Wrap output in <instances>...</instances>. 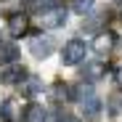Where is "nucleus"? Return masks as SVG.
Returning <instances> with one entry per match:
<instances>
[{"mask_svg":"<svg viewBox=\"0 0 122 122\" xmlns=\"http://www.w3.org/2000/svg\"><path fill=\"white\" fill-rule=\"evenodd\" d=\"M40 24H43L45 29L64 27V24H66V8H64V5H58V3L45 5V11H40Z\"/></svg>","mask_w":122,"mask_h":122,"instance_id":"obj_1","label":"nucleus"},{"mask_svg":"<svg viewBox=\"0 0 122 122\" xmlns=\"http://www.w3.org/2000/svg\"><path fill=\"white\" fill-rule=\"evenodd\" d=\"M85 53H88V45L82 43V40H69V43L64 45L61 61H64L66 66H74V64H80V61L85 58Z\"/></svg>","mask_w":122,"mask_h":122,"instance_id":"obj_2","label":"nucleus"},{"mask_svg":"<svg viewBox=\"0 0 122 122\" xmlns=\"http://www.w3.org/2000/svg\"><path fill=\"white\" fill-rule=\"evenodd\" d=\"M27 77V69L21 64H11L3 69V74H0V82H5V85H19L21 80Z\"/></svg>","mask_w":122,"mask_h":122,"instance_id":"obj_3","label":"nucleus"},{"mask_svg":"<svg viewBox=\"0 0 122 122\" xmlns=\"http://www.w3.org/2000/svg\"><path fill=\"white\" fill-rule=\"evenodd\" d=\"M29 51H32L35 58H48L53 53V40L51 37H35L29 43Z\"/></svg>","mask_w":122,"mask_h":122,"instance_id":"obj_4","label":"nucleus"},{"mask_svg":"<svg viewBox=\"0 0 122 122\" xmlns=\"http://www.w3.org/2000/svg\"><path fill=\"white\" fill-rule=\"evenodd\" d=\"M106 74V64L104 61H90V64L82 66V80H88V82H96V80H101Z\"/></svg>","mask_w":122,"mask_h":122,"instance_id":"obj_5","label":"nucleus"},{"mask_svg":"<svg viewBox=\"0 0 122 122\" xmlns=\"http://www.w3.org/2000/svg\"><path fill=\"white\" fill-rule=\"evenodd\" d=\"M27 29H29V19H27L24 13H13V16L8 19V32H11L13 37H21Z\"/></svg>","mask_w":122,"mask_h":122,"instance_id":"obj_6","label":"nucleus"},{"mask_svg":"<svg viewBox=\"0 0 122 122\" xmlns=\"http://www.w3.org/2000/svg\"><path fill=\"white\" fill-rule=\"evenodd\" d=\"M19 85H21V96H29V98L43 90V82H40V77H35V74H27Z\"/></svg>","mask_w":122,"mask_h":122,"instance_id":"obj_7","label":"nucleus"},{"mask_svg":"<svg viewBox=\"0 0 122 122\" xmlns=\"http://www.w3.org/2000/svg\"><path fill=\"white\" fill-rule=\"evenodd\" d=\"M114 35L112 32H101L98 37H96V43H93V48H96V53H109L112 48H114Z\"/></svg>","mask_w":122,"mask_h":122,"instance_id":"obj_8","label":"nucleus"},{"mask_svg":"<svg viewBox=\"0 0 122 122\" xmlns=\"http://www.w3.org/2000/svg\"><path fill=\"white\" fill-rule=\"evenodd\" d=\"M19 58V48L13 43H0V64H13Z\"/></svg>","mask_w":122,"mask_h":122,"instance_id":"obj_9","label":"nucleus"},{"mask_svg":"<svg viewBox=\"0 0 122 122\" xmlns=\"http://www.w3.org/2000/svg\"><path fill=\"white\" fill-rule=\"evenodd\" d=\"M80 104H82V112H85V117H98V112H101V101H98L93 93H90L88 98H82Z\"/></svg>","mask_w":122,"mask_h":122,"instance_id":"obj_10","label":"nucleus"},{"mask_svg":"<svg viewBox=\"0 0 122 122\" xmlns=\"http://www.w3.org/2000/svg\"><path fill=\"white\" fill-rule=\"evenodd\" d=\"M0 119L3 122H16V101L13 98L3 101V106H0Z\"/></svg>","mask_w":122,"mask_h":122,"instance_id":"obj_11","label":"nucleus"},{"mask_svg":"<svg viewBox=\"0 0 122 122\" xmlns=\"http://www.w3.org/2000/svg\"><path fill=\"white\" fill-rule=\"evenodd\" d=\"M43 119V106H37V104H29L24 109V119L21 122H40Z\"/></svg>","mask_w":122,"mask_h":122,"instance_id":"obj_12","label":"nucleus"},{"mask_svg":"<svg viewBox=\"0 0 122 122\" xmlns=\"http://www.w3.org/2000/svg\"><path fill=\"white\" fill-rule=\"evenodd\" d=\"M51 98H53V101H66V98H69V85L56 82V85L51 88Z\"/></svg>","mask_w":122,"mask_h":122,"instance_id":"obj_13","label":"nucleus"},{"mask_svg":"<svg viewBox=\"0 0 122 122\" xmlns=\"http://www.w3.org/2000/svg\"><path fill=\"white\" fill-rule=\"evenodd\" d=\"M90 8H93V0H72V11L74 13H82L85 16Z\"/></svg>","mask_w":122,"mask_h":122,"instance_id":"obj_14","label":"nucleus"},{"mask_svg":"<svg viewBox=\"0 0 122 122\" xmlns=\"http://www.w3.org/2000/svg\"><path fill=\"white\" fill-rule=\"evenodd\" d=\"M61 117L64 114H61L58 109H48V112H43V119L40 122H61Z\"/></svg>","mask_w":122,"mask_h":122,"instance_id":"obj_15","label":"nucleus"},{"mask_svg":"<svg viewBox=\"0 0 122 122\" xmlns=\"http://www.w3.org/2000/svg\"><path fill=\"white\" fill-rule=\"evenodd\" d=\"M114 82H117V88H122V66L114 69Z\"/></svg>","mask_w":122,"mask_h":122,"instance_id":"obj_16","label":"nucleus"},{"mask_svg":"<svg viewBox=\"0 0 122 122\" xmlns=\"http://www.w3.org/2000/svg\"><path fill=\"white\" fill-rule=\"evenodd\" d=\"M61 122H80L77 117H72V114H64V117H61Z\"/></svg>","mask_w":122,"mask_h":122,"instance_id":"obj_17","label":"nucleus"},{"mask_svg":"<svg viewBox=\"0 0 122 122\" xmlns=\"http://www.w3.org/2000/svg\"><path fill=\"white\" fill-rule=\"evenodd\" d=\"M117 3H122V0H117Z\"/></svg>","mask_w":122,"mask_h":122,"instance_id":"obj_18","label":"nucleus"}]
</instances>
